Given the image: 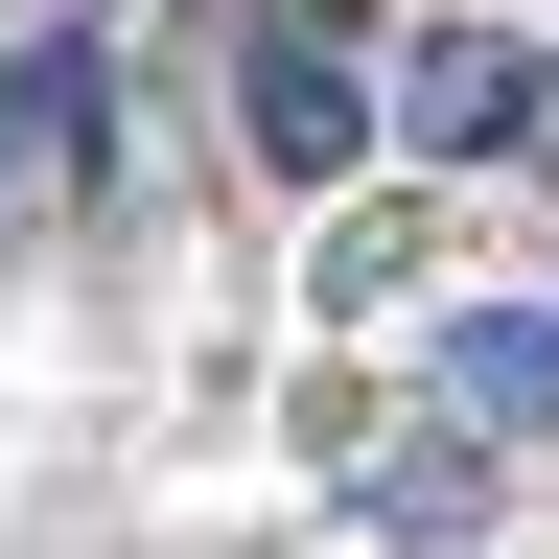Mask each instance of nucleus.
<instances>
[{
    "label": "nucleus",
    "mask_w": 559,
    "mask_h": 559,
    "mask_svg": "<svg viewBox=\"0 0 559 559\" xmlns=\"http://www.w3.org/2000/svg\"><path fill=\"white\" fill-rule=\"evenodd\" d=\"M234 117H257V164H280V187H326L349 140H373V47H349L326 0H280V24L234 47Z\"/></svg>",
    "instance_id": "1"
},
{
    "label": "nucleus",
    "mask_w": 559,
    "mask_h": 559,
    "mask_svg": "<svg viewBox=\"0 0 559 559\" xmlns=\"http://www.w3.org/2000/svg\"><path fill=\"white\" fill-rule=\"evenodd\" d=\"M94 117H117V70H94V47H24V70H0V257H24L47 210H70Z\"/></svg>",
    "instance_id": "2"
},
{
    "label": "nucleus",
    "mask_w": 559,
    "mask_h": 559,
    "mask_svg": "<svg viewBox=\"0 0 559 559\" xmlns=\"http://www.w3.org/2000/svg\"><path fill=\"white\" fill-rule=\"evenodd\" d=\"M443 396L513 419V443H559V304H466V326H443Z\"/></svg>",
    "instance_id": "3"
},
{
    "label": "nucleus",
    "mask_w": 559,
    "mask_h": 559,
    "mask_svg": "<svg viewBox=\"0 0 559 559\" xmlns=\"http://www.w3.org/2000/svg\"><path fill=\"white\" fill-rule=\"evenodd\" d=\"M536 94H559V70H536L513 24H466V47H419V140H466V164H489V140H536Z\"/></svg>",
    "instance_id": "4"
}]
</instances>
